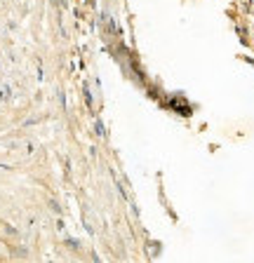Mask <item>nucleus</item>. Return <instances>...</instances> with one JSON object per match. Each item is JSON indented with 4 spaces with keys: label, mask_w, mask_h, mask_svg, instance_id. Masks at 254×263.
<instances>
[{
    "label": "nucleus",
    "mask_w": 254,
    "mask_h": 263,
    "mask_svg": "<svg viewBox=\"0 0 254 263\" xmlns=\"http://www.w3.org/2000/svg\"><path fill=\"white\" fill-rule=\"evenodd\" d=\"M33 153H35V146L29 141V144H26V155H33Z\"/></svg>",
    "instance_id": "obj_1"
},
{
    "label": "nucleus",
    "mask_w": 254,
    "mask_h": 263,
    "mask_svg": "<svg viewBox=\"0 0 254 263\" xmlns=\"http://www.w3.org/2000/svg\"><path fill=\"white\" fill-rule=\"evenodd\" d=\"M50 207H52V211H54V214H62V209H59V205H57V202H54V200H50Z\"/></svg>",
    "instance_id": "obj_2"
},
{
    "label": "nucleus",
    "mask_w": 254,
    "mask_h": 263,
    "mask_svg": "<svg viewBox=\"0 0 254 263\" xmlns=\"http://www.w3.org/2000/svg\"><path fill=\"white\" fill-rule=\"evenodd\" d=\"M96 134H99V137H104V125H101V122H96Z\"/></svg>",
    "instance_id": "obj_3"
}]
</instances>
